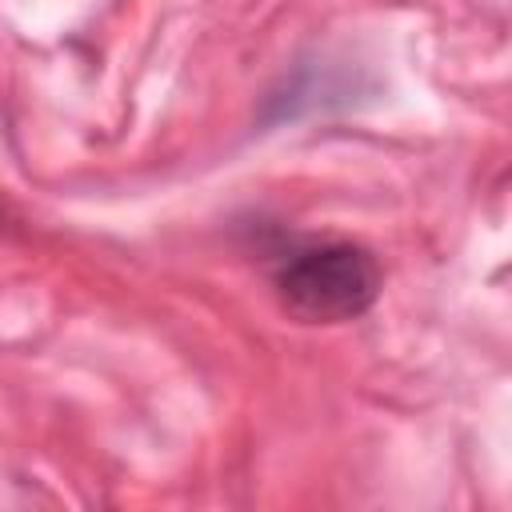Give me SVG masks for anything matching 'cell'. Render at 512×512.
Listing matches in <instances>:
<instances>
[{
  "instance_id": "1",
  "label": "cell",
  "mask_w": 512,
  "mask_h": 512,
  "mask_svg": "<svg viewBox=\"0 0 512 512\" xmlns=\"http://www.w3.org/2000/svg\"><path fill=\"white\" fill-rule=\"evenodd\" d=\"M380 260L348 240L304 244L276 268V296L304 324H344L380 296Z\"/></svg>"
}]
</instances>
